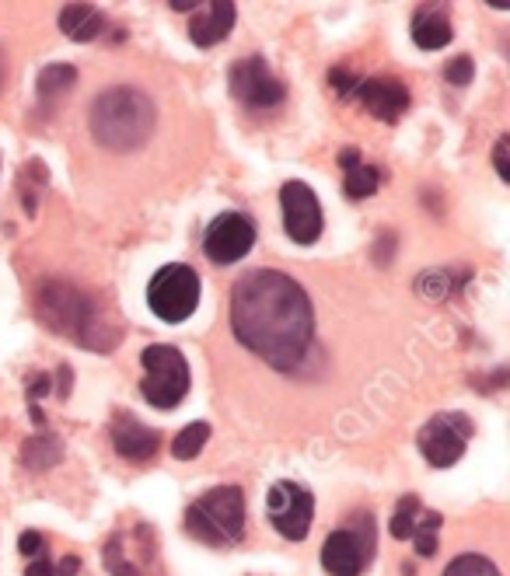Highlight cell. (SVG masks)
I'll use <instances>...</instances> for the list:
<instances>
[{
    "label": "cell",
    "instance_id": "27",
    "mask_svg": "<svg viewBox=\"0 0 510 576\" xmlns=\"http://www.w3.org/2000/svg\"><path fill=\"white\" fill-rule=\"evenodd\" d=\"M444 576H500V570L486 556H476V552H469V556H458L455 563L444 570Z\"/></svg>",
    "mask_w": 510,
    "mask_h": 576
},
{
    "label": "cell",
    "instance_id": "7",
    "mask_svg": "<svg viewBox=\"0 0 510 576\" xmlns=\"http://www.w3.org/2000/svg\"><path fill=\"white\" fill-rule=\"evenodd\" d=\"M88 294H91V290H81L77 283H70V280H46L39 290H35L32 308H35L39 322L46 325L49 332L77 339L84 308H88Z\"/></svg>",
    "mask_w": 510,
    "mask_h": 576
},
{
    "label": "cell",
    "instance_id": "5",
    "mask_svg": "<svg viewBox=\"0 0 510 576\" xmlns=\"http://www.w3.org/2000/svg\"><path fill=\"white\" fill-rule=\"evenodd\" d=\"M147 304H151V311L161 322H186L200 308V276H196V269H189L186 262L161 266L154 273V280L147 283Z\"/></svg>",
    "mask_w": 510,
    "mask_h": 576
},
{
    "label": "cell",
    "instance_id": "26",
    "mask_svg": "<svg viewBox=\"0 0 510 576\" xmlns=\"http://www.w3.org/2000/svg\"><path fill=\"white\" fill-rule=\"evenodd\" d=\"M210 440V426L207 423H189V426H182L179 433H175V440H172V454L179 461H193L196 454L203 451V444Z\"/></svg>",
    "mask_w": 510,
    "mask_h": 576
},
{
    "label": "cell",
    "instance_id": "2",
    "mask_svg": "<svg viewBox=\"0 0 510 576\" xmlns=\"http://www.w3.org/2000/svg\"><path fill=\"white\" fill-rule=\"evenodd\" d=\"M154 102L137 88H109L91 102L88 126L91 137L105 151H137L151 140L154 133Z\"/></svg>",
    "mask_w": 510,
    "mask_h": 576
},
{
    "label": "cell",
    "instance_id": "35",
    "mask_svg": "<svg viewBox=\"0 0 510 576\" xmlns=\"http://www.w3.org/2000/svg\"><path fill=\"white\" fill-rule=\"evenodd\" d=\"M77 570H81V559L67 556V559H60V563L53 566V576H77Z\"/></svg>",
    "mask_w": 510,
    "mask_h": 576
},
{
    "label": "cell",
    "instance_id": "12",
    "mask_svg": "<svg viewBox=\"0 0 510 576\" xmlns=\"http://www.w3.org/2000/svg\"><path fill=\"white\" fill-rule=\"evenodd\" d=\"M255 245V224L245 213H221L203 234V248L217 266H231V262L245 259Z\"/></svg>",
    "mask_w": 510,
    "mask_h": 576
},
{
    "label": "cell",
    "instance_id": "24",
    "mask_svg": "<svg viewBox=\"0 0 510 576\" xmlns=\"http://www.w3.org/2000/svg\"><path fill=\"white\" fill-rule=\"evenodd\" d=\"M74 84H77V70L70 67V63H49L39 74V81H35V91H39V102L46 105V109H53Z\"/></svg>",
    "mask_w": 510,
    "mask_h": 576
},
{
    "label": "cell",
    "instance_id": "39",
    "mask_svg": "<svg viewBox=\"0 0 510 576\" xmlns=\"http://www.w3.org/2000/svg\"><path fill=\"white\" fill-rule=\"evenodd\" d=\"M175 11H196V4H189V0H175Z\"/></svg>",
    "mask_w": 510,
    "mask_h": 576
},
{
    "label": "cell",
    "instance_id": "8",
    "mask_svg": "<svg viewBox=\"0 0 510 576\" xmlns=\"http://www.w3.org/2000/svg\"><path fill=\"white\" fill-rule=\"evenodd\" d=\"M469 437H472L469 416H462V412H441V416H434L423 426L416 444H420V454L434 468H451L455 461H462Z\"/></svg>",
    "mask_w": 510,
    "mask_h": 576
},
{
    "label": "cell",
    "instance_id": "22",
    "mask_svg": "<svg viewBox=\"0 0 510 576\" xmlns=\"http://www.w3.org/2000/svg\"><path fill=\"white\" fill-rule=\"evenodd\" d=\"M63 461V440L56 433H32L21 444V465L28 472H49L53 465Z\"/></svg>",
    "mask_w": 510,
    "mask_h": 576
},
{
    "label": "cell",
    "instance_id": "25",
    "mask_svg": "<svg viewBox=\"0 0 510 576\" xmlns=\"http://www.w3.org/2000/svg\"><path fill=\"white\" fill-rule=\"evenodd\" d=\"M416 294L423 301H448L451 294L458 290V280H455V269H427V273L416 276Z\"/></svg>",
    "mask_w": 510,
    "mask_h": 576
},
{
    "label": "cell",
    "instance_id": "30",
    "mask_svg": "<svg viewBox=\"0 0 510 576\" xmlns=\"http://www.w3.org/2000/svg\"><path fill=\"white\" fill-rule=\"evenodd\" d=\"M507 154H510V137L504 133V137L497 140V147H493V165H497V175L504 182H510V161H507Z\"/></svg>",
    "mask_w": 510,
    "mask_h": 576
},
{
    "label": "cell",
    "instance_id": "3",
    "mask_svg": "<svg viewBox=\"0 0 510 576\" xmlns=\"http://www.w3.org/2000/svg\"><path fill=\"white\" fill-rule=\"evenodd\" d=\"M186 531L203 545H235L245 535V496L238 486H217L186 510Z\"/></svg>",
    "mask_w": 510,
    "mask_h": 576
},
{
    "label": "cell",
    "instance_id": "6",
    "mask_svg": "<svg viewBox=\"0 0 510 576\" xmlns=\"http://www.w3.org/2000/svg\"><path fill=\"white\" fill-rule=\"evenodd\" d=\"M374 559V514L357 510L350 524L332 531L322 545V566L329 576H360Z\"/></svg>",
    "mask_w": 510,
    "mask_h": 576
},
{
    "label": "cell",
    "instance_id": "14",
    "mask_svg": "<svg viewBox=\"0 0 510 576\" xmlns=\"http://www.w3.org/2000/svg\"><path fill=\"white\" fill-rule=\"evenodd\" d=\"M353 98H357V102L364 105L374 119H381V123H399V119L409 112V105H413L406 84L395 81V77H385V74L367 77V81H357Z\"/></svg>",
    "mask_w": 510,
    "mask_h": 576
},
{
    "label": "cell",
    "instance_id": "31",
    "mask_svg": "<svg viewBox=\"0 0 510 576\" xmlns=\"http://www.w3.org/2000/svg\"><path fill=\"white\" fill-rule=\"evenodd\" d=\"M395 245H399V238H395L392 231H381L378 248H374V262H378V266H388V262H392V248Z\"/></svg>",
    "mask_w": 510,
    "mask_h": 576
},
{
    "label": "cell",
    "instance_id": "38",
    "mask_svg": "<svg viewBox=\"0 0 510 576\" xmlns=\"http://www.w3.org/2000/svg\"><path fill=\"white\" fill-rule=\"evenodd\" d=\"M4 84H7V56L4 49H0V91H4Z\"/></svg>",
    "mask_w": 510,
    "mask_h": 576
},
{
    "label": "cell",
    "instance_id": "15",
    "mask_svg": "<svg viewBox=\"0 0 510 576\" xmlns=\"http://www.w3.org/2000/svg\"><path fill=\"white\" fill-rule=\"evenodd\" d=\"M109 437H112V447H116L119 458L133 461V465H144V461H151L154 454H158V447H161L158 430L144 426L137 416H133V412H126V409L112 412Z\"/></svg>",
    "mask_w": 510,
    "mask_h": 576
},
{
    "label": "cell",
    "instance_id": "18",
    "mask_svg": "<svg viewBox=\"0 0 510 576\" xmlns=\"http://www.w3.org/2000/svg\"><path fill=\"white\" fill-rule=\"evenodd\" d=\"M441 528V514L437 510H423L420 496L406 493L399 503H395V514H392V538L406 542V538L420 535V531H434Z\"/></svg>",
    "mask_w": 510,
    "mask_h": 576
},
{
    "label": "cell",
    "instance_id": "37",
    "mask_svg": "<svg viewBox=\"0 0 510 576\" xmlns=\"http://www.w3.org/2000/svg\"><path fill=\"white\" fill-rule=\"evenodd\" d=\"M28 416H32V423H35V426H42V423H46V412H42L39 405H32V409H28Z\"/></svg>",
    "mask_w": 510,
    "mask_h": 576
},
{
    "label": "cell",
    "instance_id": "23",
    "mask_svg": "<svg viewBox=\"0 0 510 576\" xmlns=\"http://www.w3.org/2000/svg\"><path fill=\"white\" fill-rule=\"evenodd\" d=\"M49 186V168L42 165L39 158L25 161L18 172V196H21V206H25L28 217L39 213V203H42V192Z\"/></svg>",
    "mask_w": 510,
    "mask_h": 576
},
{
    "label": "cell",
    "instance_id": "33",
    "mask_svg": "<svg viewBox=\"0 0 510 576\" xmlns=\"http://www.w3.org/2000/svg\"><path fill=\"white\" fill-rule=\"evenodd\" d=\"M53 388V384H49V374H32V378H28V402L35 405V398H42L46 395V391Z\"/></svg>",
    "mask_w": 510,
    "mask_h": 576
},
{
    "label": "cell",
    "instance_id": "9",
    "mask_svg": "<svg viewBox=\"0 0 510 576\" xmlns=\"http://www.w3.org/2000/svg\"><path fill=\"white\" fill-rule=\"evenodd\" d=\"M231 95L245 105V109H273L287 98V88H283L280 77L269 70V63L262 56H245L231 67L228 74Z\"/></svg>",
    "mask_w": 510,
    "mask_h": 576
},
{
    "label": "cell",
    "instance_id": "1",
    "mask_svg": "<svg viewBox=\"0 0 510 576\" xmlns=\"http://www.w3.org/2000/svg\"><path fill=\"white\" fill-rule=\"evenodd\" d=\"M231 332L273 371H297L315 339V308L294 276L249 269L231 287Z\"/></svg>",
    "mask_w": 510,
    "mask_h": 576
},
{
    "label": "cell",
    "instance_id": "36",
    "mask_svg": "<svg viewBox=\"0 0 510 576\" xmlns=\"http://www.w3.org/2000/svg\"><path fill=\"white\" fill-rule=\"evenodd\" d=\"M25 576H53V563H49L46 556L32 559V563H28V570H25Z\"/></svg>",
    "mask_w": 510,
    "mask_h": 576
},
{
    "label": "cell",
    "instance_id": "13",
    "mask_svg": "<svg viewBox=\"0 0 510 576\" xmlns=\"http://www.w3.org/2000/svg\"><path fill=\"white\" fill-rule=\"evenodd\" d=\"M77 343L88 346L95 353H112L123 343V318L112 308L105 294H88V308H84L81 329H77Z\"/></svg>",
    "mask_w": 510,
    "mask_h": 576
},
{
    "label": "cell",
    "instance_id": "4",
    "mask_svg": "<svg viewBox=\"0 0 510 576\" xmlns=\"http://www.w3.org/2000/svg\"><path fill=\"white\" fill-rule=\"evenodd\" d=\"M140 367H144V381H140V395L154 409H175L189 391V364L175 346L154 343L140 353Z\"/></svg>",
    "mask_w": 510,
    "mask_h": 576
},
{
    "label": "cell",
    "instance_id": "17",
    "mask_svg": "<svg viewBox=\"0 0 510 576\" xmlns=\"http://www.w3.org/2000/svg\"><path fill=\"white\" fill-rule=\"evenodd\" d=\"M238 7L228 4V0H214L207 7H196V14L189 18V39L200 49H210L217 42H224L235 28Z\"/></svg>",
    "mask_w": 510,
    "mask_h": 576
},
{
    "label": "cell",
    "instance_id": "28",
    "mask_svg": "<svg viewBox=\"0 0 510 576\" xmlns=\"http://www.w3.org/2000/svg\"><path fill=\"white\" fill-rule=\"evenodd\" d=\"M472 74H476V63H472V56H455V60L444 67V81L458 84V88H465V84L472 81Z\"/></svg>",
    "mask_w": 510,
    "mask_h": 576
},
{
    "label": "cell",
    "instance_id": "16",
    "mask_svg": "<svg viewBox=\"0 0 510 576\" xmlns=\"http://www.w3.org/2000/svg\"><path fill=\"white\" fill-rule=\"evenodd\" d=\"M102 559H105V570H109L112 576H144V570L154 559V531L140 528L137 549H133V531H126V535H112L109 542H105Z\"/></svg>",
    "mask_w": 510,
    "mask_h": 576
},
{
    "label": "cell",
    "instance_id": "32",
    "mask_svg": "<svg viewBox=\"0 0 510 576\" xmlns=\"http://www.w3.org/2000/svg\"><path fill=\"white\" fill-rule=\"evenodd\" d=\"M413 542H416V556H423V559L437 556V535H434V531H420V535H413Z\"/></svg>",
    "mask_w": 510,
    "mask_h": 576
},
{
    "label": "cell",
    "instance_id": "21",
    "mask_svg": "<svg viewBox=\"0 0 510 576\" xmlns=\"http://www.w3.org/2000/svg\"><path fill=\"white\" fill-rule=\"evenodd\" d=\"M60 32L74 42H91L105 32V14L91 4H67L60 11Z\"/></svg>",
    "mask_w": 510,
    "mask_h": 576
},
{
    "label": "cell",
    "instance_id": "10",
    "mask_svg": "<svg viewBox=\"0 0 510 576\" xmlns=\"http://www.w3.org/2000/svg\"><path fill=\"white\" fill-rule=\"evenodd\" d=\"M280 210H283V231L290 234V241L297 245H315L318 234L325 227L322 203H318L315 189L304 182L290 179L280 186Z\"/></svg>",
    "mask_w": 510,
    "mask_h": 576
},
{
    "label": "cell",
    "instance_id": "19",
    "mask_svg": "<svg viewBox=\"0 0 510 576\" xmlns=\"http://www.w3.org/2000/svg\"><path fill=\"white\" fill-rule=\"evenodd\" d=\"M409 32H413V42L420 49H444L451 42V35H455V28H451L448 11H441V7H420L413 14Z\"/></svg>",
    "mask_w": 510,
    "mask_h": 576
},
{
    "label": "cell",
    "instance_id": "20",
    "mask_svg": "<svg viewBox=\"0 0 510 576\" xmlns=\"http://www.w3.org/2000/svg\"><path fill=\"white\" fill-rule=\"evenodd\" d=\"M339 168L346 172L343 186H346V196H350V199H367V196H374V192H378L381 172L360 158L357 147H346V151H339Z\"/></svg>",
    "mask_w": 510,
    "mask_h": 576
},
{
    "label": "cell",
    "instance_id": "29",
    "mask_svg": "<svg viewBox=\"0 0 510 576\" xmlns=\"http://www.w3.org/2000/svg\"><path fill=\"white\" fill-rule=\"evenodd\" d=\"M46 538L39 535V531H21V538H18V552L21 556H28V559H39V556H46Z\"/></svg>",
    "mask_w": 510,
    "mask_h": 576
},
{
    "label": "cell",
    "instance_id": "11",
    "mask_svg": "<svg viewBox=\"0 0 510 576\" xmlns=\"http://www.w3.org/2000/svg\"><path fill=\"white\" fill-rule=\"evenodd\" d=\"M269 521L287 542H301L311 531V517H315V496L297 482H276L269 489Z\"/></svg>",
    "mask_w": 510,
    "mask_h": 576
},
{
    "label": "cell",
    "instance_id": "34",
    "mask_svg": "<svg viewBox=\"0 0 510 576\" xmlns=\"http://www.w3.org/2000/svg\"><path fill=\"white\" fill-rule=\"evenodd\" d=\"M70 388H74V371H70V364H63L60 371H56V395L67 398Z\"/></svg>",
    "mask_w": 510,
    "mask_h": 576
}]
</instances>
